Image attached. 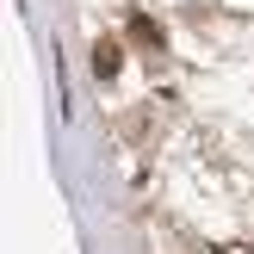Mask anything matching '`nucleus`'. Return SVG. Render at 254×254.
<instances>
[{"mask_svg":"<svg viewBox=\"0 0 254 254\" xmlns=\"http://www.w3.org/2000/svg\"><path fill=\"white\" fill-rule=\"evenodd\" d=\"M118 62H124V50L112 44V37H99V44H93V74H99V81H112V74H118Z\"/></svg>","mask_w":254,"mask_h":254,"instance_id":"f257e3e1","label":"nucleus"},{"mask_svg":"<svg viewBox=\"0 0 254 254\" xmlns=\"http://www.w3.org/2000/svg\"><path fill=\"white\" fill-rule=\"evenodd\" d=\"M130 37L143 50H161V25H149V19H130Z\"/></svg>","mask_w":254,"mask_h":254,"instance_id":"f03ea898","label":"nucleus"},{"mask_svg":"<svg viewBox=\"0 0 254 254\" xmlns=\"http://www.w3.org/2000/svg\"><path fill=\"white\" fill-rule=\"evenodd\" d=\"M230 254H242V248H230Z\"/></svg>","mask_w":254,"mask_h":254,"instance_id":"7ed1b4c3","label":"nucleus"}]
</instances>
